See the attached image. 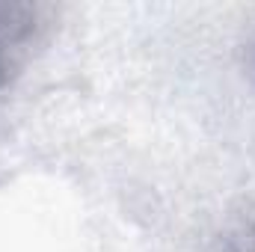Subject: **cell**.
I'll return each mask as SVG.
<instances>
[{
	"label": "cell",
	"mask_w": 255,
	"mask_h": 252,
	"mask_svg": "<svg viewBox=\"0 0 255 252\" xmlns=\"http://www.w3.org/2000/svg\"><path fill=\"white\" fill-rule=\"evenodd\" d=\"M244 252H255V229H253V238H250V247H247Z\"/></svg>",
	"instance_id": "3"
},
{
	"label": "cell",
	"mask_w": 255,
	"mask_h": 252,
	"mask_svg": "<svg viewBox=\"0 0 255 252\" xmlns=\"http://www.w3.org/2000/svg\"><path fill=\"white\" fill-rule=\"evenodd\" d=\"M250 65H253V71H255V42H253V48H250Z\"/></svg>",
	"instance_id": "2"
},
{
	"label": "cell",
	"mask_w": 255,
	"mask_h": 252,
	"mask_svg": "<svg viewBox=\"0 0 255 252\" xmlns=\"http://www.w3.org/2000/svg\"><path fill=\"white\" fill-rule=\"evenodd\" d=\"M45 12L48 9L39 3H0V92L27 63L42 33Z\"/></svg>",
	"instance_id": "1"
}]
</instances>
